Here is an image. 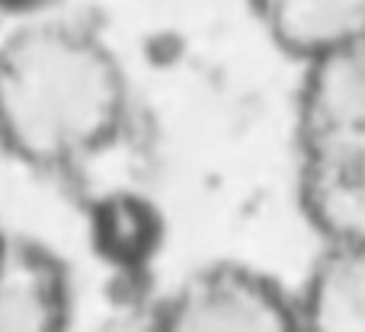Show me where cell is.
Masks as SVG:
<instances>
[{
  "instance_id": "8",
  "label": "cell",
  "mask_w": 365,
  "mask_h": 332,
  "mask_svg": "<svg viewBox=\"0 0 365 332\" xmlns=\"http://www.w3.org/2000/svg\"><path fill=\"white\" fill-rule=\"evenodd\" d=\"M90 240L109 269H148L164 243V218L145 195L113 188L90 205Z\"/></svg>"
},
{
  "instance_id": "5",
  "label": "cell",
  "mask_w": 365,
  "mask_h": 332,
  "mask_svg": "<svg viewBox=\"0 0 365 332\" xmlns=\"http://www.w3.org/2000/svg\"><path fill=\"white\" fill-rule=\"evenodd\" d=\"M295 141H365V36L302 64Z\"/></svg>"
},
{
  "instance_id": "3",
  "label": "cell",
  "mask_w": 365,
  "mask_h": 332,
  "mask_svg": "<svg viewBox=\"0 0 365 332\" xmlns=\"http://www.w3.org/2000/svg\"><path fill=\"white\" fill-rule=\"evenodd\" d=\"M295 195L321 243L365 246V141L298 144Z\"/></svg>"
},
{
  "instance_id": "1",
  "label": "cell",
  "mask_w": 365,
  "mask_h": 332,
  "mask_svg": "<svg viewBox=\"0 0 365 332\" xmlns=\"http://www.w3.org/2000/svg\"><path fill=\"white\" fill-rule=\"evenodd\" d=\"M135 93L119 51L81 19L26 16L0 42V154L77 182L119 147Z\"/></svg>"
},
{
  "instance_id": "9",
  "label": "cell",
  "mask_w": 365,
  "mask_h": 332,
  "mask_svg": "<svg viewBox=\"0 0 365 332\" xmlns=\"http://www.w3.org/2000/svg\"><path fill=\"white\" fill-rule=\"evenodd\" d=\"M51 4H55V0H0V13L26 19V16H38V13H45Z\"/></svg>"
},
{
  "instance_id": "7",
  "label": "cell",
  "mask_w": 365,
  "mask_h": 332,
  "mask_svg": "<svg viewBox=\"0 0 365 332\" xmlns=\"http://www.w3.org/2000/svg\"><path fill=\"white\" fill-rule=\"evenodd\" d=\"M266 38L304 64L365 36V0H250Z\"/></svg>"
},
{
  "instance_id": "2",
  "label": "cell",
  "mask_w": 365,
  "mask_h": 332,
  "mask_svg": "<svg viewBox=\"0 0 365 332\" xmlns=\"http://www.w3.org/2000/svg\"><path fill=\"white\" fill-rule=\"evenodd\" d=\"M160 332H302L295 291L250 262H208L151 310Z\"/></svg>"
},
{
  "instance_id": "4",
  "label": "cell",
  "mask_w": 365,
  "mask_h": 332,
  "mask_svg": "<svg viewBox=\"0 0 365 332\" xmlns=\"http://www.w3.org/2000/svg\"><path fill=\"white\" fill-rule=\"evenodd\" d=\"M74 320V278L48 243L0 240V332H61Z\"/></svg>"
},
{
  "instance_id": "6",
  "label": "cell",
  "mask_w": 365,
  "mask_h": 332,
  "mask_svg": "<svg viewBox=\"0 0 365 332\" xmlns=\"http://www.w3.org/2000/svg\"><path fill=\"white\" fill-rule=\"evenodd\" d=\"M295 304L302 332H365V246L321 243Z\"/></svg>"
},
{
  "instance_id": "10",
  "label": "cell",
  "mask_w": 365,
  "mask_h": 332,
  "mask_svg": "<svg viewBox=\"0 0 365 332\" xmlns=\"http://www.w3.org/2000/svg\"><path fill=\"white\" fill-rule=\"evenodd\" d=\"M4 233H6V230H4V227H0V240H4Z\"/></svg>"
}]
</instances>
